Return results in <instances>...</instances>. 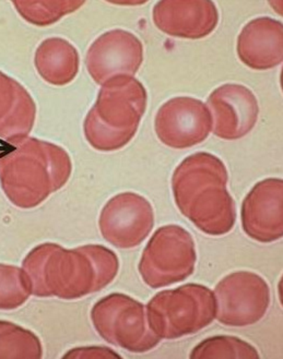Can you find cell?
I'll use <instances>...</instances> for the list:
<instances>
[{"instance_id":"cell-22","label":"cell","mask_w":283,"mask_h":359,"mask_svg":"<svg viewBox=\"0 0 283 359\" xmlns=\"http://www.w3.org/2000/svg\"><path fill=\"white\" fill-rule=\"evenodd\" d=\"M64 359H82V358H117L121 359L119 353L115 352L111 347L102 346H81L74 347V348L70 349L68 352L65 353Z\"/></svg>"},{"instance_id":"cell-15","label":"cell","mask_w":283,"mask_h":359,"mask_svg":"<svg viewBox=\"0 0 283 359\" xmlns=\"http://www.w3.org/2000/svg\"><path fill=\"white\" fill-rule=\"evenodd\" d=\"M237 56L254 70H268L282 64L283 25L269 17L249 21L237 37Z\"/></svg>"},{"instance_id":"cell-3","label":"cell","mask_w":283,"mask_h":359,"mask_svg":"<svg viewBox=\"0 0 283 359\" xmlns=\"http://www.w3.org/2000/svg\"><path fill=\"white\" fill-rule=\"evenodd\" d=\"M70 153L55 143L27 137L0 152V187L19 209L42 205L70 180Z\"/></svg>"},{"instance_id":"cell-11","label":"cell","mask_w":283,"mask_h":359,"mask_svg":"<svg viewBox=\"0 0 283 359\" xmlns=\"http://www.w3.org/2000/svg\"><path fill=\"white\" fill-rule=\"evenodd\" d=\"M143 62V43L133 33L121 29L100 35L86 56V70L100 86L115 76H135Z\"/></svg>"},{"instance_id":"cell-13","label":"cell","mask_w":283,"mask_h":359,"mask_svg":"<svg viewBox=\"0 0 283 359\" xmlns=\"http://www.w3.org/2000/svg\"><path fill=\"white\" fill-rule=\"evenodd\" d=\"M283 180L267 178L251 188L242 203L244 233L261 244L283 236Z\"/></svg>"},{"instance_id":"cell-8","label":"cell","mask_w":283,"mask_h":359,"mask_svg":"<svg viewBox=\"0 0 283 359\" xmlns=\"http://www.w3.org/2000/svg\"><path fill=\"white\" fill-rule=\"evenodd\" d=\"M213 294L216 319L225 327L256 325L270 307L271 290L267 280L251 271H235L224 276Z\"/></svg>"},{"instance_id":"cell-21","label":"cell","mask_w":283,"mask_h":359,"mask_svg":"<svg viewBox=\"0 0 283 359\" xmlns=\"http://www.w3.org/2000/svg\"><path fill=\"white\" fill-rule=\"evenodd\" d=\"M17 13L23 20L37 27H48L60 19L78 11L84 1L60 0V1H13Z\"/></svg>"},{"instance_id":"cell-2","label":"cell","mask_w":283,"mask_h":359,"mask_svg":"<svg viewBox=\"0 0 283 359\" xmlns=\"http://www.w3.org/2000/svg\"><path fill=\"white\" fill-rule=\"evenodd\" d=\"M228 168L208 152L190 155L175 168L172 191L176 207L209 236H223L237 222V207L227 185Z\"/></svg>"},{"instance_id":"cell-1","label":"cell","mask_w":283,"mask_h":359,"mask_svg":"<svg viewBox=\"0 0 283 359\" xmlns=\"http://www.w3.org/2000/svg\"><path fill=\"white\" fill-rule=\"evenodd\" d=\"M119 256L103 245L67 249L56 243L37 245L22 261L30 276L33 296L81 299L101 292L119 272Z\"/></svg>"},{"instance_id":"cell-18","label":"cell","mask_w":283,"mask_h":359,"mask_svg":"<svg viewBox=\"0 0 283 359\" xmlns=\"http://www.w3.org/2000/svg\"><path fill=\"white\" fill-rule=\"evenodd\" d=\"M42 341L32 330L0 319V359H40Z\"/></svg>"},{"instance_id":"cell-6","label":"cell","mask_w":283,"mask_h":359,"mask_svg":"<svg viewBox=\"0 0 283 359\" xmlns=\"http://www.w3.org/2000/svg\"><path fill=\"white\" fill-rule=\"evenodd\" d=\"M90 319L106 343L135 354L148 353L162 339L147 323L145 306L124 293H112L94 304Z\"/></svg>"},{"instance_id":"cell-14","label":"cell","mask_w":283,"mask_h":359,"mask_svg":"<svg viewBox=\"0 0 283 359\" xmlns=\"http://www.w3.org/2000/svg\"><path fill=\"white\" fill-rule=\"evenodd\" d=\"M152 18L165 34L187 40L208 36L219 23L217 7L209 0H163L155 4Z\"/></svg>"},{"instance_id":"cell-7","label":"cell","mask_w":283,"mask_h":359,"mask_svg":"<svg viewBox=\"0 0 283 359\" xmlns=\"http://www.w3.org/2000/svg\"><path fill=\"white\" fill-rule=\"evenodd\" d=\"M197 252L187 229L170 224L155 231L143 249L138 271L145 285L157 290L187 280L195 272Z\"/></svg>"},{"instance_id":"cell-20","label":"cell","mask_w":283,"mask_h":359,"mask_svg":"<svg viewBox=\"0 0 283 359\" xmlns=\"http://www.w3.org/2000/svg\"><path fill=\"white\" fill-rule=\"evenodd\" d=\"M190 358L258 359V351L251 343L232 335H216L198 343L190 352Z\"/></svg>"},{"instance_id":"cell-17","label":"cell","mask_w":283,"mask_h":359,"mask_svg":"<svg viewBox=\"0 0 283 359\" xmlns=\"http://www.w3.org/2000/svg\"><path fill=\"white\" fill-rule=\"evenodd\" d=\"M34 66L46 83L67 86L76 79L79 72V53L65 39L48 37L35 50Z\"/></svg>"},{"instance_id":"cell-10","label":"cell","mask_w":283,"mask_h":359,"mask_svg":"<svg viewBox=\"0 0 283 359\" xmlns=\"http://www.w3.org/2000/svg\"><path fill=\"white\" fill-rule=\"evenodd\" d=\"M212 126L207 104L190 96H178L165 102L154 119L159 140L176 150L192 148L207 140Z\"/></svg>"},{"instance_id":"cell-4","label":"cell","mask_w":283,"mask_h":359,"mask_svg":"<svg viewBox=\"0 0 283 359\" xmlns=\"http://www.w3.org/2000/svg\"><path fill=\"white\" fill-rule=\"evenodd\" d=\"M148 93L133 76H115L101 86L96 103L84 121L86 140L94 150L115 152L138 131Z\"/></svg>"},{"instance_id":"cell-19","label":"cell","mask_w":283,"mask_h":359,"mask_svg":"<svg viewBox=\"0 0 283 359\" xmlns=\"http://www.w3.org/2000/svg\"><path fill=\"white\" fill-rule=\"evenodd\" d=\"M33 296L32 280L22 266L0 264V311H15Z\"/></svg>"},{"instance_id":"cell-12","label":"cell","mask_w":283,"mask_h":359,"mask_svg":"<svg viewBox=\"0 0 283 359\" xmlns=\"http://www.w3.org/2000/svg\"><path fill=\"white\" fill-rule=\"evenodd\" d=\"M207 106L211 111L213 135L223 140L244 138L253 130L258 121L257 97L242 84L219 86L210 94Z\"/></svg>"},{"instance_id":"cell-16","label":"cell","mask_w":283,"mask_h":359,"mask_svg":"<svg viewBox=\"0 0 283 359\" xmlns=\"http://www.w3.org/2000/svg\"><path fill=\"white\" fill-rule=\"evenodd\" d=\"M37 104L17 80L0 72V139L17 144L32 133Z\"/></svg>"},{"instance_id":"cell-5","label":"cell","mask_w":283,"mask_h":359,"mask_svg":"<svg viewBox=\"0 0 283 359\" xmlns=\"http://www.w3.org/2000/svg\"><path fill=\"white\" fill-rule=\"evenodd\" d=\"M213 290L188 283L155 294L145 307L147 323L161 339H178L196 334L216 319Z\"/></svg>"},{"instance_id":"cell-9","label":"cell","mask_w":283,"mask_h":359,"mask_svg":"<svg viewBox=\"0 0 283 359\" xmlns=\"http://www.w3.org/2000/svg\"><path fill=\"white\" fill-rule=\"evenodd\" d=\"M154 210L143 196L126 191L114 196L102 208L99 229L110 245L119 249L140 246L154 227Z\"/></svg>"}]
</instances>
